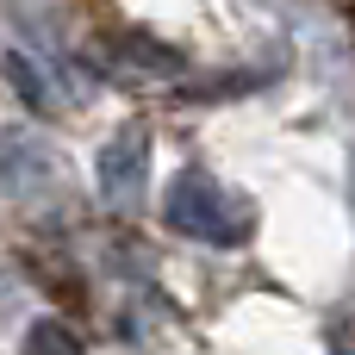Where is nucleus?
Returning a JSON list of instances; mask_svg holds the SVG:
<instances>
[{"label":"nucleus","instance_id":"obj_1","mask_svg":"<svg viewBox=\"0 0 355 355\" xmlns=\"http://www.w3.org/2000/svg\"><path fill=\"white\" fill-rule=\"evenodd\" d=\"M168 218H175L181 231H193V237H212V243H237V237H243V225L231 218L225 193H218L206 175H181V181H175V193H168Z\"/></svg>","mask_w":355,"mask_h":355},{"label":"nucleus","instance_id":"obj_2","mask_svg":"<svg viewBox=\"0 0 355 355\" xmlns=\"http://www.w3.org/2000/svg\"><path fill=\"white\" fill-rule=\"evenodd\" d=\"M25 355H81V343L56 324V318H44V324H31V337H25Z\"/></svg>","mask_w":355,"mask_h":355},{"label":"nucleus","instance_id":"obj_3","mask_svg":"<svg viewBox=\"0 0 355 355\" xmlns=\"http://www.w3.org/2000/svg\"><path fill=\"white\" fill-rule=\"evenodd\" d=\"M6 75H12V87L31 100V106H44L50 94H44V81H37V69H25V56H6Z\"/></svg>","mask_w":355,"mask_h":355}]
</instances>
